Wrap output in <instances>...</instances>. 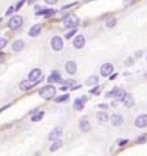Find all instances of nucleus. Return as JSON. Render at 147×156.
<instances>
[{"label": "nucleus", "instance_id": "1", "mask_svg": "<svg viewBox=\"0 0 147 156\" xmlns=\"http://www.w3.org/2000/svg\"><path fill=\"white\" fill-rule=\"evenodd\" d=\"M63 25H65V27H67V29L75 30L76 26L79 25V17H77L76 14H69L63 20Z\"/></svg>", "mask_w": 147, "mask_h": 156}, {"label": "nucleus", "instance_id": "2", "mask_svg": "<svg viewBox=\"0 0 147 156\" xmlns=\"http://www.w3.org/2000/svg\"><path fill=\"white\" fill-rule=\"evenodd\" d=\"M39 94H40V97H43L44 99H50L54 97L56 94V88L53 85H47L40 89V92H39Z\"/></svg>", "mask_w": 147, "mask_h": 156}, {"label": "nucleus", "instance_id": "3", "mask_svg": "<svg viewBox=\"0 0 147 156\" xmlns=\"http://www.w3.org/2000/svg\"><path fill=\"white\" fill-rule=\"evenodd\" d=\"M22 23H23V20H22L21 16H14V17L10 18L8 26L10 30H16V29H18V27H21Z\"/></svg>", "mask_w": 147, "mask_h": 156}, {"label": "nucleus", "instance_id": "4", "mask_svg": "<svg viewBox=\"0 0 147 156\" xmlns=\"http://www.w3.org/2000/svg\"><path fill=\"white\" fill-rule=\"evenodd\" d=\"M29 80L32 81V83H35V84L38 81H40L41 80V71L39 69H34L30 72V75H29Z\"/></svg>", "mask_w": 147, "mask_h": 156}, {"label": "nucleus", "instance_id": "5", "mask_svg": "<svg viewBox=\"0 0 147 156\" xmlns=\"http://www.w3.org/2000/svg\"><path fill=\"white\" fill-rule=\"evenodd\" d=\"M52 48L54 51H62V48H63V40H62V37L59 36H54L52 39Z\"/></svg>", "mask_w": 147, "mask_h": 156}, {"label": "nucleus", "instance_id": "6", "mask_svg": "<svg viewBox=\"0 0 147 156\" xmlns=\"http://www.w3.org/2000/svg\"><path fill=\"white\" fill-rule=\"evenodd\" d=\"M112 71H114V66L111 63H105V65H102V67H101V75L110 76L112 74Z\"/></svg>", "mask_w": 147, "mask_h": 156}, {"label": "nucleus", "instance_id": "7", "mask_svg": "<svg viewBox=\"0 0 147 156\" xmlns=\"http://www.w3.org/2000/svg\"><path fill=\"white\" fill-rule=\"evenodd\" d=\"M135 126L137 128H145L147 126V115L143 114V115H139L137 119H135Z\"/></svg>", "mask_w": 147, "mask_h": 156}, {"label": "nucleus", "instance_id": "8", "mask_svg": "<svg viewBox=\"0 0 147 156\" xmlns=\"http://www.w3.org/2000/svg\"><path fill=\"white\" fill-rule=\"evenodd\" d=\"M84 45H85V37H84V35H77L74 40V47L76 49H81Z\"/></svg>", "mask_w": 147, "mask_h": 156}, {"label": "nucleus", "instance_id": "9", "mask_svg": "<svg viewBox=\"0 0 147 156\" xmlns=\"http://www.w3.org/2000/svg\"><path fill=\"white\" fill-rule=\"evenodd\" d=\"M87 98L85 97H81V98H76L75 102H74V108L76 111H81L84 108V103H85Z\"/></svg>", "mask_w": 147, "mask_h": 156}, {"label": "nucleus", "instance_id": "10", "mask_svg": "<svg viewBox=\"0 0 147 156\" xmlns=\"http://www.w3.org/2000/svg\"><path fill=\"white\" fill-rule=\"evenodd\" d=\"M48 83H62V77L58 71H53L48 77Z\"/></svg>", "mask_w": 147, "mask_h": 156}, {"label": "nucleus", "instance_id": "11", "mask_svg": "<svg viewBox=\"0 0 147 156\" xmlns=\"http://www.w3.org/2000/svg\"><path fill=\"white\" fill-rule=\"evenodd\" d=\"M61 134H62V129H61V128H54V129L50 132L49 139H50V141H58V138L61 137Z\"/></svg>", "mask_w": 147, "mask_h": 156}, {"label": "nucleus", "instance_id": "12", "mask_svg": "<svg viewBox=\"0 0 147 156\" xmlns=\"http://www.w3.org/2000/svg\"><path fill=\"white\" fill-rule=\"evenodd\" d=\"M66 71L69 72L70 75H74L76 72V70H77V67H76V63L75 62H72V61H69V62H66Z\"/></svg>", "mask_w": 147, "mask_h": 156}, {"label": "nucleus", "instance_id": "13", "mask_svg": "<svg viewBox=\"0 0 147 156\" xmlns=\"http://www.w3.org/2000/svg\"><path fill=\"white\" fill-rule=\"evenodd\" d=\"M34 85H35V83H32L30 80H23L20 83V89L21 90H29V89H31Z\"/></svg>", "mask_w": 147, "mask_h": 156}, {"label": "nucleus", "instance_id": "14", "mask_svg": "<svg viewBox=\"0 0 147 156\" xmlns=\"http://www.w3.org/2000/svg\"><path fill=\"white\" fill-rule=\"evenodd\" d=\"M40 31H41V26L40 25H34L30 29V31H29V35L32 36V37H35V36H38L39 34H40Z\"/></svg>", "mask_w": 147, "mask_h": 156}, {"label": "nucleus", "instance_id": "15", "mask_svg": "<svg viewBox=\"0 0 147 156\" xmlns=\"http://www.w3.org/2000/svg\"><path fill=\"white\" fill-rule=\"evenodd\" d=\"M111 122H112V125H115V126H120L123 124V118H121V115H112L111 116Z\"/></svg>", "mask_w": 147, "mask_h": 156}, {"label": "nucleus", "instance_id": "16", "mask_svg": "<svg viewBox=\"0 0 147 156\" xmlns=\"http://www.w3.org/2000/svg\"><path fill=\"white\" fill-rule=\"evenodd\" d=\"M23 47H25L23 40H16V41L12 44V49H13L14 52H20V51H22V49H23Z\"/></svg>", "mask_w": 147, "mask_h": 156}, {"label": "nucleus", "instance_id": "17", "mask_svg": "<svg viewBox=\"0 0 147 156\" xmlns=\"http://www.w3.org/2000/svg\"><path fill=\"white\" fill-rule=\"evenodd\" d=\"M123 103L125 105V107H133V105H134V99H133V97L131 96V94H127L125 98L123 99Z\"/></svg>", "mask_w": 147, "mask_h": 156}, {"label": "nucleus", "instance_id": "18", "mask_svg": "<svg viewBox=\"0 0 147 156\" xmlns=\"http://www.w3.org/2000/svg\"><path fill=\"white\" fill-rule=\"evenodd\" d=\"M125 96H127L125 90H124V89L117 88V90H116V93H115V96H114V97L117 99V101H123V99L125 98Z\"/></svg>", "mask_w": 147, "mask_h": 156}, {"label": "nucleus", "instance_id": "19", "mask_svg": "<svg viewBox=\"0 0 147 156\" xmlns=\"http://www.w3.org/2000/svg\"><path fill=\"white\" fill-rule=\"evenodd\" d=\"M80 130L81 132H84V133H87V132H89V129H90V124H89V121L88 120H81L80 121Z\"/></svg>", "mask_w": 147, "mask_h": 156}, {"label": "nucleus", "instance_id": "20", "mask_svg": "<svg viewBox=\"0 0 147 156\" xmlns=\"http://www.w3.org/2000/svg\"><path fill=\"white\" fill-rule=\"evenodd\" d=\"M97 120L99 122H106L107 120H109V115H107V112H98L97 114Z\"/></svg>", "mask_w": 147, "mask_h": 156}, {"label": "nucleus", "instance_id": "21", "mask_svg": "<svg viewBox=\"0 0 147 156\" xmlns=\"http://www.w3.org/2000/svg\"><path fill=\"white\" fill-rule=\"evenodd\" d=\"M61 147H62V141H59V139H58V141H54V143L50 146V151L54 152V151H57V150L61 148Z\"/></svg>", "mask_w": 147, "mask_h": 156}, {"label": "nucleus", "instance_id": "22", "mask_svg": "<svg viewBox=\"0 0 147 156\" xmlns=\"http://www.w3.org/2000/svg\"><path fill=\"white\" fill-rule=\"evenodd\" d=\"M98 83V76H90V77H88L87 79V84L88 85H95Z\"/></svg>", "mask_w": 147, "mask_h": 156}, {"label": "nucleus", "instance_id": "23", "mask_svg": "<svg viewBox=\"0 0 147 156\" xmlns=\"http://www.w3.org/2000/svg\"><path fill=\"white\" fill-rule=\"evenodd\" d=\"M53 13H56V10H53V9H45V10H40V12H38V16H40V14H44V16H52Z\"/></svg>", "mask_w": 147, "mask_h": 156}, {"label": "nucleus", "instance_id": "24", "mask_svg": "<svg viewBox=\"0 0 147 156\" xmlns=\"http://www.w3.org/2000/svg\"><path fill=\"white\" fill-rule=\"evenodd\" d=\"M43 116H44V112H43V111H40V112H38L36 115H34L32 118H31V120L32 121H39V120L43 119Z\"/></svg>", "mask_w": 147, "mask_h": 156}, {"label": "nucleus", "instance_id": "25", "mask_svg": "<svg viewBox=\"0 0 147 156\" xmlns=\"http://www.w3.org/2000/svg\"><path fill=\"white\" fill-rule=\"evenodd\" d=\"M69 99V94H63V96H61V97H57L54 99L57 103H59V102H65V101H67Z\"/></svg>", "mask_w": 147, "mask_h": 156}, {"label": "nucleus", "instance_id": "26", "mask_svg": "<svg viewBox=\"0 0 147 156\" xmlns=\"http://www.w3.org/2000/svg\"><path fill=\"white\" fill-rule=\"evenodd\" d=\"M115 23H116V20H115V18H110V20H107L106 26H107V27H114Z\"/></svg>", "mask_w": 147, "mask_h": 156}, {"label": "nucleus", "instance_id": "27", "mask_svg": "<svg viewBox=\"0 0 147 156\" xmlns=\"http://www.w3.org/2000/svg\"><path fill=\"white\" fill-rule=\"evenodd\" d=\"M5 45H7V40L5 39H0V49H3Z\"/></svg>", "mask_w": 147, "mask_h": 156}, {"label": "nucleus", "instance_id": "28", "mask_svg": "<svg viewBox=\"0 0 147 156\" xmlns=\"http://www.w3.org/2000/svg\"><path fill=\"white\" fill-rule=\"evenodd\" d=\"M75 32H76V30H72V31H70V32H67V34H66V39H70L74 34H75Z\"/></svg>", "mask_w": 147, "mask_h": 156}, {"label": "nucleus", "instance_id": "29", "mask_svg": "<svg viewBox=\"0 0 147 156\" xmlns=\"http://www.w3.org/2000/svg\"><path fill=\"white\" fill-rule=\"evenodd\" d=\"M146 141H147V136H143V137H141L137 142H138V143H143V142H146Z\"/></svg>", "mask_w": 147, "mask_h": 156}, {"label": "nucleus", "instance_id": "30", "mask_svg": "<svg viewBox=\"0 0 147 156\" xmlns=\"http://www.w3.org/2000/svg\"><path fill=\"white\" fill-rule=\"evenodd\" d=\"M23 3H25V0H21V2H20L18 4H17V7H16V9H17V10H18V9H20V8L22 7V5H23Z\"/></svg>", "mask_w": 147, "mask_h": 156}, {"label": "nucleus", "instance_id": "31", "mask_svg": "<svg viewBox=\"0 0 147 156\" xmlns=\"http://www.w3.org/2000/svg\"><path fill=\"white\" fill-rule=\"evenodd\" d=\"M13 10H14V8H13V7H10V8H8V10H7V13H5V14H7V16L12 14V13H13Z\"/></svg>", "mask_w": 147, "mask_h": 156}, {"label": "nucleus", "instance_id": "32", "mask_svg": "<svg viewBox=\"0 0 147 156\" xmlns=\"http://www.w3.org/2000/svg\"><path fill=\"white\" fill-rule=\"evenodd\" d=\"M44 2L47 3V4H56V3L58 2V0H44Z\"/></svg>", "mask_w": 147, "mask_h": 156}, {"label": "nucleus", "instance_id": "33", "mask_svg": "<svg viewBox=\"0 0 147 156\" xmlns=\"http://www.w3.org/2000/svg\"><path fill=\"white\" fill-rule=\"evenodd\" d=\"M132 63H133V58H128V59L125 61V65H127V66H128V65H129V66H131Z\"/></svg>", "mask_w": 147, "mask_h": 156}, {"label": "nucleus", "instance_id": "34", "mask_svg": "<svg viewBox=\"0 0 147 156\" xmlns=\"http://www.w3.org/2000/svg\"><path fill=\"white\" fill-rule=\"evenodd\" d=\"M98 107H99V108H103V110H106L107 107H109V106H107V105H99Z\"/></svg>", "mask_w": 147, "mask_h": 156}, {"label": "nucleus", "instance_id": "35", "mask_svg": "<svg viewBox=\"0 0 147 156\" xmlns=\"http://www.w3.org/2000/svg\"><path fill=\"white\" fill-rule=\"evenodd\" d=\"M133 2V0H124V4H125V5H128V4H131Z\"/></svg>", "mask_w": 147, "mask_h": 156}, {"label": "nucleus", "instance_id": "36", "mask_svg": "<svg viewBox=\"0 0 147 156\" xmlns=\"http://www.w3.org/2000/svg\"><path fill=\"white\" fill-rule=\"evenodd\" d=\"M141 54H142V52H137L135 53V57H141Z\"/></svg>", "mask_w": 147, "mask_h": 156}, {"label": "nucleus", "instance_id": "37", "mask_svg": "<svg viewBox=\"0 0 147 156\" xmlns=\"http://www.w3.org/2000/svg\"><path fill=\"white\" fill-rule=\"evenodd\" d=\"M146 79H147V74H146Z\"/></svg>", "mask_w": 147, "mask_h": 156}]
</instances>
